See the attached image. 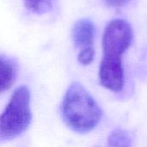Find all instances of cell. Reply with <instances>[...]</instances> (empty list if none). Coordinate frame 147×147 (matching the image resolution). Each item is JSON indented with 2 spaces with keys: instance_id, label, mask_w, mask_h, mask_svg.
Returning a JSON list of instances; mask_svg holds the SVG:
<instances>
[{
  "instance_id": "obj_1",
  "label": "cell",
  "mask_w": 147,
  "mask_h": 147,
  "mask_svg": "<svg viewBox=\"0 0 147 147\" xmlns=\"http://www.w3.org/2000/svg\"><path fill=\"white\" fill-rule=\"evenodd\" d=\"M66 125L78 133H88L100 122L102 112L95 99L79 83L70 85L61 104Z\"/></svg>"
},
{
  "instance_id": "obj_2",
  "label": "cell",
  "mask_w": 147,
  "mask_h": 147,
  "mask_svg": "<svg viewBox=\"0 0 147 147\" xmlns=\"http://www.w3.org/2000/svg\"><path fill=\"white\" fill-rule=\"evenodd\" d=\"M31 120L29 90L18 87L0 115V139L9 140L20 136L28 128Z\"/></svg>"
},
{
  "instance_id": "obj_3",
  "label": "cell",
  "mask_w": 147,
  "mask_h": 147,
  "mask_svg": "<svg viewBox=\"0 0 147 147\" xmlns=\"http://www.w3.org/2000/svg\"><path fill=\"white\" fill-rule=\"evenodd\" d=\"M134 34L131 25L121 19L111 21L105 28L102 36V59L122 62V55L133 42Z\"/></svg>"
},
{
  "instance_id": "obj_4",
  "label": "cell",
  "mask_w": 147,
  "mask_h": 147,
  "mask_svg": "<svg viewBox=\"0 0 147 147\" xmlns=\"http://www.w3.org/2000/svg\"><path fill=\"white\" fill-rule=\"evenodd\" d=\"M99 78L106 89L119 92L125 84V75L122 62H113L102 59L99 67Z\"/></svg>"
},
{
  "instance_id": "obj_5",
  "label": "cell",
  "mask_w": 147,
  "mask_h": 147,
  "mask_svg": "<svg viewBox=\"0 0 147 147\" xmlns=\"http://www.w3.org/2000/svg\"><path fill=\"white\" fill-rule=\"evenodd\" d=\"M96 28L93 22L88 19H81L75 22L71 36L76 47L85 48L93 47Z\"/></svg>"
},
{
  "instance_id": "obj_6",
  "label": "cell",
  "mask_w": 147,
  "mask_h": 147,
  "mask_svg": "<svg viewBox=\"0 0 147 147\" xmlns=\"http://www.w3.org/2000/svg\"><path fill=\"white\" fill-rule=\"evenodd\" d=\"M17 69L14 62L0 56V93L9 90L15 83Z\"/></svg>"
},
{
  "instance_id": "obj_7",
  "label": "cell",
  "mask_w": 147,
  "mask_h": 147,
  "mask_svg": "<svg viewBox=\"0 0 147 147\" xmlns=\"http://www.w3.org/2000/svg\"><path fill=\"white\" fill-rule=\"evenodd\" d=\"M56 0H23L25 7L31 12L37 15H43L49 12Z\"/></svg>"
},
{
  "instance_id": "obj_8",
  "label": "cell",
  "mask_w": 147,
  "mask_h": 147,
  "mask_svg": "<svg viewBox=\"0 0 147 147\" xmlns=\"http://www.w3.org/2000/svg\"><path fill=\"white\" fill-rule=\"evenodd\" d=\"M108 145L109 147H132V140L126 131L117 129L110 134Z\"/></svg>"
},
{
  "instance_id": "obj_9",
  "label": "cell",
  "mask_w": 147,
  "mask_h": 147,
  "mask_svg": "<svg viewBox=\"0 0 147 147\" xmlns=\"http://www.w3.org/2000/svg\"><path fill=\"white\" fill-rule=\"evenodd\" d=\"M94 56H95L94 47H85V48L81 49V51L78 54V59L80 64H82L84 65H88L93 61Z\"/></svg>"
},
{
  "instance_id": "obj_10",
  "label": "cell",
  "mask_w": 147,
  "mask_h": 147,
  "mask_svg": "<svg viewBox=\"0 0 147 147\" xmlns=\"http://www.w3.org/2000/svg\"><path fill=\"white\" fill-rule=\"evenodd\" d=\"M105 3L110 7H121L125 5L129 0H103Z\"/></svg>"
}]
</instances>
